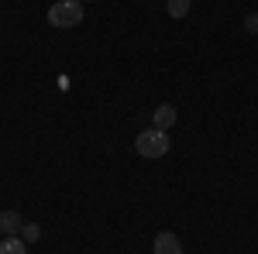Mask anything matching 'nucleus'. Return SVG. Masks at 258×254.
<instances>
[{"label": "nucleus", "mask_w": 258, "mask_h": 254, "mask_svg": "<svg viewBox=\"0 0 258 254\" xmlns=\"http://www.w3.org/2000/svg\"><path fill=\"white\" fill-rule=\"evenodd\" d=\"M135 148H138L141 158H162V155H169V131L148 127V131H141V134H138Z\"/></svg>", "instance_id": "1"}, {"label": "nucleus", "mask_w": 258, "mask_h": 254, "mask_svg": "<svg viewBox=\"0 0 258 254\" xmlns=\"http://www.w3.org/2000/svg\"><path fill=\"white\" fill-rule=\"evenodd\" d=\"M83 21V0H59L48 7V24L52 28H76Z\"/></svg>", "instance_id": "2"}, {"label": "nucleus", "mask_w": 258, "mask_h": 254, "mask_svg": "<svg viewBox=\"0 0 258 254\" xmlns=\"http://www.w3.org/2000/svg\"><path fill=\"white\" fill-rule=\"evenodd\" d=\"M152 251L155 254H182V240H179L172 230H162L155 237V244H152Z\"/></svg>", "instance_id": "3"}, {"label": "nucleus", "mask_w": 258, "mask_h": 254, "mask_svg": "<svg viewBox=\"0 0 258 254\" xmlns=\"http://www.w3.org/2000/svg\"><path fill=\"white\" fill-rule=\"evenodd\" d=\"M21 227H24V220H21L18 210H4V213H0V234L4 237H18Z\"/></svg>", "instance_id": "4"}, {"label": "nucleus", "mask_w": 258, "mask_h": 254, "mask_svg": "<svg viewBox=\"0 0 258 254\" xmlns=\"http://www.w3.org/2000/svg\"><path fill=\"white\" fill-rule=\"evenodd\" d=\"M176 107H172V103H162V107H155V114H152V124H155V127H159V131H165V127H172V124H176Z\"/></svg>", "instance_id": "5"}, {"label": "nucleus", "mask_w": 258, "mask_h": 254, "mask_svg": "<svg viewBox=\"0 0 258 254\" xmlns=\"http://www.w3.org/2000/svg\"><path fill=\"white\" fill-rule=\"evenodd\" d=\"M0 254H28L24 237H4V240H0Z\"/></svg>", "instance_id": "6"}, {"label": "nucleus", "mask_w": 258, "mask_h": 254, "mask_svg": "<svg viewBox=\"0 0 258 254\" xmlns=\"http://www.w3.org/2000/svg\"><path fill=\"white\" fill-rule=\"evenodd\" d=\"M189 4H193V0H169V4H165V7H169V18L182 21L186 14H189Z\"/></svg>", "instance_id": "7"}, {"label": "nucleus", "mask_w": 258, "mask_h": 254, "mask_svg": "<svg viewBox=\"0 0 258 254\" xmlns=\"http://www.w3.org/2000/svg\"><path fill=\"white\" fill-rule=\"evenodd\" d=\"M21 237H24V240H31V244H38L41 227H38V223H24V227H21Z\"/></svg>", "instance_id": "8"}, {"label": "nucleus", "mask_w": 258, "mask_h": 254, "mask_svg": "<svg viewBox=\"0 0 258 254\" xmlns=\"http://www.w3.org/2000/svg\"><path fill=\"white\" fill-rule=\"evenodd\" d=\"M244 28H248L251 35H258V14H248V18H244Z\"/></svg>", "instance_id": "9"}]
</instances>
